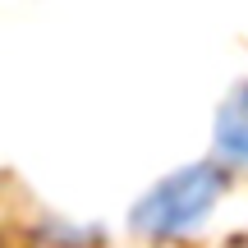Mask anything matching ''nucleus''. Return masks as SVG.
Masks as SVG:
<instances>
[{
  "label": "nucleus",
  "instance_id": "nucleus-2",
  "mask_svg": "<svg viewBox=\"0 0 248 248\" xmlns=\"http://www.w3.org/2000/svg\"><path fill=\"white\" fill-rule=\"evenodd\" d=\"M216 147L230 161H244L248 166V92L230 97L216 115Z\"/></svg>",
  "mask_w": 248,
  "mask_h": 248
},
{
  "label": "nucleus",
  "instance_id": "nucleus-1",
  "mask_svg": "<svg viewBox=\"0 0 248 248\" xmlns=\"http://www.w3.org/2000/svg\"><path fill=\"white\" fill-rule=\"evenodd\" d=\"M225 193V170L221 166H184L175 175H166L138 207H133L129 225L147 239H166V234H179L188 225H198L207 212L216 207V198Z\"/></svg>",
  "mask_w": 248,
  "mask_h": 248
}]
</instances>
